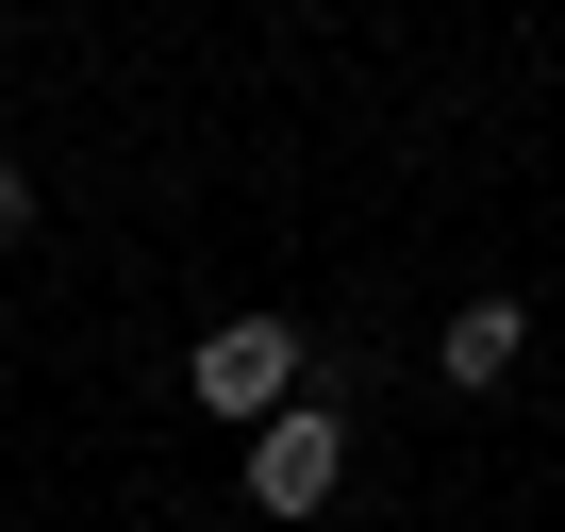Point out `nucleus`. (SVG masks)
I'll list each match as a JSON object with an SVG mask.
<instances>
[{"label":"nucleus","instance_id":"nucleus-1","mask_svg":"<svg viewBox=\"0 0 565 532\" xmlns=\"http://www.w3.org/2000/svg\"><path fill=\"white\" fill-rule=\"evenodd\" d=\"M300 366H317V333H300V317H216V333L183 350V400H200V416H233V433H266L282 400H300Z\"/></svg>","mask_w":565,"mask_h":532},{"label":"nucleus","instance_id":"nucleus-2","mask_svg":"<svg viewBox=\"0 0 565 532\" xmlns=\"http://www.w3.org/2000/svg\"><path fill=\"white\" fill-rule=\"evenodd\" d=\"M333 482H350V416H333V400H282V416L249 433V515L300 532V515H333Z\"/></svg>","mask_w":565,"mask_h":532},{"label":"nucleus","instance_id":"nucleus-3","mask_svg":"<svg viewBox=\"0 0 565 532\" xmlns=\"http://www.w3.org/2000/svg\"><path fill=\"white\" fill-rule=\"evenodd\" d=\"M515 350H532V300H466V317L433 333V383H449V400H499Z\"/></svg>","mask_w":565,"mask_h":532},{"label":"nucleus","instance_id":"nucleus-4","mask_svg":"<svg viewBox=\"0 0 565 532\" xmlns=\"http://www.w3.org/2000/svg\"><path fill=\"white\" fill-rule=\"evenodd\" d=\"M18 233H34V167L0 150V249H18Z\"/></svg>","mask_w":565,"mask_h":532}]
</instances>
